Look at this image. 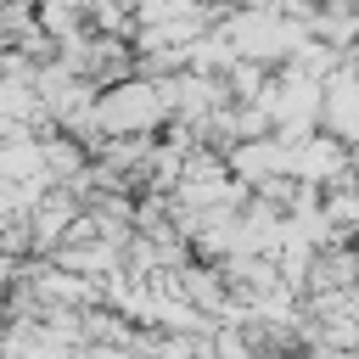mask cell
Here are the masks:
<instances>
[{"mask_svg": "<svg viewBox=\"0 0 359 359\" xmlns=\"http://www.w3.org/2000/svg\"><path fill=\"white\" fill-rule=\"evenodd\" d=\"M325 219H331L342 236H359V180H348V185L325 191Z\"/></svg>", "mask_w": 359, "mask_h": 359, "instance_id": "3957f363", "label": "cell"}, {"mask_svg": "<svg viewBox=\"0 0 359 359\" xmlns=\"http://www.w3.org/2000/svg\"><path fill=\"white\" fill-rule=\"evenodd\" d=\"M168 112L174 107H168V95H163L157 79H123V84H112L101 95L95 129H101V140H129V135H151Z\"/></svg>", "mask_w": 359, "mask_h": 359, "instance_id": "6da1fadb", "label": "cell"}, {"mask_svg": "<svg viewBox=\"0 0 359 359\" xmlns=\"http://www.w3.org/2000/svg\"><path fill=\"white\" fill-rule=\"evenodd\" d=\"M292 180L325 185V191L348 185V180H353V146L337 140V135H309V140H297V146H292Z\"/></svg>", "mask_w": 359, "mask_h": 359, "instance_id": "7a4b0ae2", "label": "cell"}]
</instances>
